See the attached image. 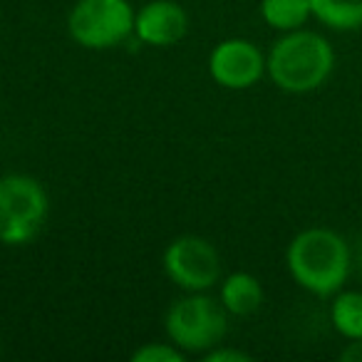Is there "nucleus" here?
Returning a JSON list of instances; mask_svg holds the SVG:
<instances>
[{
  "instance_id": "39448f33",
  "label": "nucleus",
  "mask_w": 362,
  "mask_h": 362,
  "mask_svg": "<svg viewBox=\"0 0 362 362\" xmlns=\"http://www.w3.org/2000/svg\"><path fill=\"white\" fill-rule=\"evenodd\" d=\"M132 0H75L67 13V35L85 50H112L134 37Z\"/></svg>"
},
{
  "instance_id": "0eeeda50",
  "label": "nucleus",
  "mask_w": 362,
  "mask_h": 362,
  "mask_svg": "<svg viewBox=\"0 0 362 362\" xmlns=\"http://www.w3.org/2000/svg\"><path fill=\"white\" fill-rule=\"evenodd\" d=\"M206 67L218 87L243 92L266 77V52L248 37H226L209 52Z\"/></svg>"
},
{
  "instance_id": "ddd939ff",
  "label": "nucleus",
  "mask_w": 362,
  "mask_h": 362,
  "mask_svg": "<svg viewBox=\"0 0 362 362\" xmlns=\"http://www.w3.org/2000/svg\"><path fill=\"white\" fill-rule=\"evenodd\" d=\"M187 352L179 350L171 340L166 342H144L132 352V362H184Z\"/></svg>"
},
{
  "instance_id": "20e7f679",
  "label": "nucleus",
  "mask_w": 362,
  "mask_h": 362,
  "mask_svg": "<svg viewBox=\"0 0 362 362\" xmlns=\"http://www.w3.org/2000/svg\"><path fill=\"white\" fill-rule=\"evenodd\" d=\"M50 214L42 181L30 174L0 176V246H28L40 236Z\"/></svg>"
},
{
  "instance_id": "f03ea898",
  "label": "nucleus",
  "mask_w": 362,
  "mask_h": 362,
  "mask_svg": "<svg viewBox=\"0 0 362 362\" xmlns=\"http://www.w3.org/2000/svg\"><path fill=\"white\" fill-rule=\"evenodd\" d=\"M335 50L330 40L313 30L281 33L266 52V75L288 95H310L330 80Z\"/></svg>"
},
{
  "instance_id": "f3484780",
  "label": "nucleus",
  "mask_w": 362,
  "mask_h": 362,
  "mask_svg": "<svg viewBox=\"0 0 362 362\" xmlns=\"http://www.w3.org/2000/svg\"><path fill=\"white\" fill-rule=\"evenodd\" d=\"M139 3H144V0H139Z\"/></svg>"
},
{
  "instance_id": "f8f14e48",
  "label": "nucleus",
  "mask_w": 362,
  "mask_h": 362,
  "mask_svg": "<svg viewBox=\"0 0 362 362\" xmlns=\"http://www.w3.org/2000/svg\"><path fill=\"white\" fill-rule=\"evenodd\" d=\"M330 322L342 340L362 337V293L337 291L330 303Z\"/></svg>"
},
{
  "instance_id": "9d476101",
  "label": "nucleus",
  "mask_w": 362,
  "mask_h": 362,
  "mask_svg": "<svg viewBox=\"0 0 362 362\" xmlns=\"http://www.w3.org/2000/svg\"><path fill=\"white\" fill-rule=\"evenodd\" d=\"M310 8L327 30L355 33L362 28V0H310Z\"/></svg>"
},
{
  "instance_id": "4468645a",
  "label": "nucleus",
  "mask_w": 362,
  "mask_h": 362,
  "mask_svg": "<svg viewBox=\"0 0 362 362\" xmlns=\"http://www.w3.org/2000/svg\"><path fill=\"white\" fill-rule=\"evenodd\" d=\"M204 362H251L253 357L248 352L238 350V347H228V345H216L214 350L204 352Z\"/></svg>"
},
{
  "instance_id": "1a4fd4ad",
  "label": "nucleus",
  "mask_w": 362,
  "mask_h": 362,
  "mask_svg": "<svg viewBox=\"0 0 362 362\" xmlns=\"http://www.w3.org/2000/svg\"><path fill=\"white\" fill-rule=\"evenodd\" d=\"M218 300L226 308L228 315L248 317L261 310L263 286L253 273L236 271V273H231V276L221 278V283H218Z\"/></svg>"
},
{
  "instance_id": "dca6fc26",
  "label": "nucleus",
  "mask_w": 362,
  "mask_h": 362,
  "mask_svg": "<svg viewBox=\"0 0 362 362\" xmlns=\"http://www.w3.org/2000/svg\"><path fill=\"white\" fill-rule=\"evenodd\" d=\"M352 263H357V268H360V273H362V243H360V248H357L355 256H352Z\"/></svg>"
},
{
  "instance_id": "7ed1b4c3",
  "label": "nucleus",
  "mask_w": 362,
  "mask_h": 362,
  "mask_svg": "<svg viewBox=\"0 0 362 362\" xmlns=\"http://www.w3.org/2000/svg\"><path fill=\"white\" fill-rule=\"evenodd\" d=\"M228 313L221 300L204 293H184L176 298L164 315L166 340L187 355H204L221 345L228 332Z\"/></svg>"
},
{
  "instance_id": "423d86ee",
  "label": "nucleus",
  "mask_w": 362,
  "mask_h": 362,
  "mask_svg": "<svg viewBox=\"0 0 362 362\" xmlns=\"http://www.w3.org/2000/svg\"><path fill=\"white\" fill-rule=\"evenodd\" d=\"M164 276L184 293H204L218 286L223 278L221 253L209 238L184 233L166 243L161 253Z\"/></svg>"
},
{
  "instance_id": "f257e3e1",
  "label": "nucleus",
  "mask_w": 362,
  "mask_h": 362,
  "mask_svg": "<svg viewBox=\"0 0 362 362\" xmlns=\"http://www.w3.org/2000/svg\"><path fill=\"white\" fill-rule=\"evenodd\" d=\"M352 248L337 231L313 226L296 233L286 248L291 278L317 298H332L342 291L352 271Z\"/></svg>"
},
{
  "instance_id": "2eb2a0df",
  "label": "nucleus",
  "mask_w": 362,
  "mask_h": 362,
  "mask_svg": "<svg viewBox=\"0 0 362 362\" xmlns=\"http://www.w3.org/2000/svg\"><path fill=\"white\" fill-rule=\"evenodd\" d=\"M342 362H362V337L357 340H347V345L340 350Z\"/></svg>"
},
{
  "instance_id": "9b49d317",
  "label": "nucleus",
  "mask_w": 362,
  "mask_h": 362,
  "mask_svg": "<svg viewBox=\"0 0 362 362\" xmlns=\"http://www.w3.org/2000/svg\"><path fill=\"white\" fill-rule=\"evenodd\" d=\"M261 18L276 33H291L305 28L313 8L310 0H261Z\"/></svg>"
},
{
  "instance_id": "6e6552de",
  "label": "nucleus",
  "mask_w": 362,
  "mask_h": 362,
  "mask_svg": "<svg viewBox=\"0 0 362 362\" xmlns=\"http://www.w3.org/2000/svg\"><path fill=\"white\" fill-rule=\"evenodd\" d=\"M189 33V13L176 0H144L134 16V37L149 47H171Z\"/></svg>"
}]
</instances>
